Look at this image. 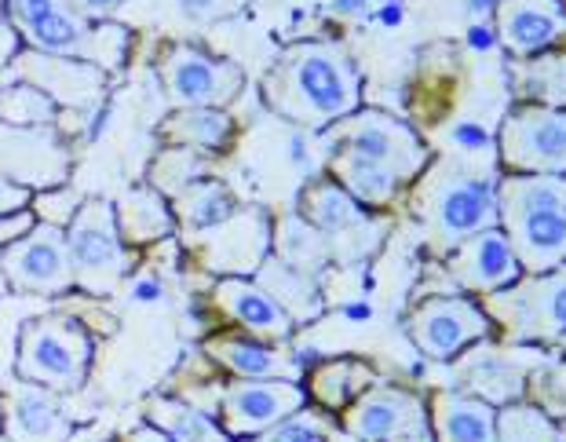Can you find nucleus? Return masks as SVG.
<instances>
[{
    "instance_id": "f257e3e1",
    "label": "nucleus",
    "mask_w": 566,
    "mask_h": 442,
    "mask_svg": "<svg viewBox=\"0 0 566 442\" xmlns=\"http://www.w3.org/2000/svg\"><path fill=\"white\" fill-rule=\"evenodd\" d=\"M358 70L340 44L307 41L279 55L263 81V99L285 122L322 128L358 110Z\"/></svg>"
},
{
    "instance_id": "f03ea898",
    "label": "nucleus",
    "mask_w": 566,
    "mask_h": 442,
    "mask_svg": "<svg viewBox=\"0 0 566 442\" xmlns=\"http://www.w3.org/2000/svg\"><path fill=\"white\" fill-rule=\"evenodd\" d=\"M497 223L523 271L566 264V176H509L497 187Z\"/></svg>"
},
{
    "instance_id": "7ed1b4c3",
    "label": "nucleus",
    "mask_w": 566,
    "mask_h": 442,
    "mask_svg": "<svg viewBox=\"0 0 566 442\" xmlns=\"http://www.w3.org/2000/svg\"><path fill=\"white\" fill-rule=\"evenodd\" d=\"M11 27L33 52L77 59V63H92L106 70H117L125 63L128 52V30L114 27V22H99L92 27L81 19L66 0H4Z\"/></svg>"
},
{
    "instance_id": "20e7f679",
    "label": "nucleus",
    "mask_w": 566,
    "mask_h": 442,
    "mask_svg": "<svg viewBox=\"0 0 566 442\" xmlns=\"http://www.w3.org/2000/svg\"><path fill=\"white\" fill-rule=\"evenodd\" d=\"M92 362V340L77 318L41 315L19 333V380L48 391H74L84 385Z\"/></svg>"
},
{
    "instance_id": "39448f33",
    "label": "nucleus",
    "mask_w": 566,
    "mask_h": 442,
    "mask_svg": "<svg viewBox=\"0 0 566 442\" xmlns=\"http://www.w3.org/2000/svg\"><path fill=\"white\" fill-rule=\"evenodd\" d=\"M420 212H424L431 238L442 249H453L464 238L497 227V183L490 176L439 169L428 179Z\"/></svg>"
},
{
    "instance_id": "423d86ee",
    "label": "nucleus",
    "mask_w": 566,
    "mask_h": 442,
    "mask_svg": "<svg viewBox=\"0 0 566 442\" xmlns=\"http://www.w3.org/2000/svg\"><path fill=\"white\" fill-rule=\"evenodd\" d=\"M63 231H66V256H70L74 285H81L92 296L114 293L117 282L128 274V245L122 242L111 201L103 198L81 201L74 220Z\"/></svg>"
},
{
    "instance_id": "0eeeda50",
    "label": "nucleus",
    "mask_w": 566,
    "mask_h": 442,
    "mask_svg": "<svg viewBox=\"0 0 566 442\" xmlns=\"http://www.w3.org/2000/svg\"><path fill=\"white\" fill-rule=\"evenodd\" d=\"M483 311L512 340H566V264L490 293Z\"/></svg>"
},
{
    "instance_id": "6e6552de",
    "label": "nucleus",
    "mask_w": 566,
    "mask_h": 442,
    "mask_svg": "<svg viewBox=\"0 0 566 442\" xmlns=\"http://www.w3.org/2000/svg\"><path fill=\"white\" fill-rule=\"evenodd\" d=\"M333 150L355 154V158L391 172L399 183L417 179L428 165V150H424V143L417 139L413 128L384 110H363V114L344 117V125L336 128Z\"/></svg>"
},
{
    "instance_id": "1a4fd4ad",
    "label": "nucleus",
    "mask_w": 566,
    "mask_h": 442,
    "mask_svg": "<svg viewBox=\"0 0 566 442\" xmlns=\"http://www.w3.org/2000/svg\"><path fill=\"white\" fill-rule=\"evenodd\" d=\"M501 161L520 176H566V110L515 106L501 128Z\"/></svg>"
},
{
    "instance_id": "9d476101",
    "label": "nucleus",
    "mask_w": 566,
    "mask_h": 442,
    "mask_svg": "<svg viewBox=\"0 0 566 442\" xmlns=\"http://www.w3.org/2000/svg\"><path fill=\"white\" fill-rule=\"evenodd\" d=\"M161 77L168 95L179 106H209L220 110L245 85L242 66H234L231 59H216L201 52L195 44H172L161 59Z\"/></svg>"
},
{
    "instance_id": "9b49d317",
    "label": "nucleus",
    "mask_w": 566,
    "mask_h": 442,
    "mask_svg": "<svg viewBox=\"0 0 566 442\" xmlns=\"http://www.w3.org/2000/svg\"><path fill=\"white\" fill-rule=\"evenodd\" d=\"M0 264H4L8 290L41 296H59L74 290V274H70L66 256V231L59 223H38L27 238L11 242L0 253Z\"/></svg>"
},
{
    "instance_id": "f8f14e48",
    "label": "nucleus",
    "mask_w": 566,
    "mask_h": 442,
    "mask_svg": "<svg viewBox=\"0 0 566 442\" xmlns=\"http://www.w3.org/2000/svg\"><path fill=\"white\" fill-rule=\"evenodd\" d=\"M0 176L33 190L63 187L70 179V147L55 128H19L0 122Z\"/></svg>"
},
{
    "instance_id": "ddd939ff",
    "label": "nucleus",
    "mask_w": 566,
    "mask_h": 442,
    "mask_svg": "<svg viewBox=\"0 0 566 442\" xmlns=\"http://www.w3.org/2000/svg\"><path fill=\"white\" fill-rule=\"evenodd\" d=\"M486 333L490 315L461 296H431L409 315V337L428 358H439V362L461 355L468 344L483 340Z\"/></svg>"
},
{
    "instance_id": "4468645a",
    "label": "nucleus",
    "mask_w": 566,
    "mask_h": 442,
    "mask_svg": "<svg viewBox=\"0 0 566 442\" xmlns=\"http://www.w3.org/2000/svg\"><path fill=\"white\" fill-rule=\"evenodd\" d=\"M304 406L307 391L296 380H238L220 399L223 432L256 439L268 428L282 424L285 417L300 413Z\"/></svg>"
},
{
    "instance_id": "2eb2a0df",
    "label": "nucleus",
    "mask_w": 566,
    "mask_h": 442,
    "mask_svg": "<svg viewBox=\"0 0 566 442\" xmlns=\"http://www.w3.org/2000/svg\"><path fill=\"white\" fill-rule=\"evenodd\" d=\"M344 432L355 442H399L428 432L424 402L402 388H369L344 413Z\"/></svg>"
},
{
    "instance_id": "dca6fc26",
    "label": "nucleus",
    "mask_w": 566,
    "mask_h": 442,
    "mask_svg": "<svg viewBox=\"0 0 566 442\" xmlns=\"http://www.w3.org/2000/svg\"><path fill=\"white\" fill-rule=\"evenodd\" d=\"M450 274L472 293H501L523 278V264L515 256L509 234L501 227L479 231L450 249Z\"/></svg>"
},
{
    "instance_id": "f3484780",
    "label": "nucleus",
    "mask_w": 566,
    "mask_h": 442,
    "mask_svg": "<svg viewBox=\"0 0 566 442\" xmlns=\"http://www.w3.org/2000/svg\"><path fill=\"white\" fill-rule=\"evenodd\" d=\"M0 421L8 442H66L70 421L63 406L41 385H15L0 396Z\"/></svg>"
},
{
    "instance_id": "a211bd4d",
    "label": "nucleus",
    "mask_w": 566,
    "mask_h": 442,
    "mask_svg": "<svg viewBox=\"0 0 566 442\" xmlns=\"http://www.w3.org/2000/svg\"><path fill=\"white\" fill-rule=\"evenodd\" d=\"M497 33L515 55H537L566 38L563 0H501Z\"/></svg>"
},
{
    "instance_id": "6ab92c4d",
    "label": "nucleus",
    "mask_w": 566,
    "mask_h": 442,
    "mask_svg": "<svg viewBox=\"0 0 566 442\" xmlns=\"http://www.w3.org/2000/svg\"><path fill=\"white\" fill-rule=\"evenodd\" d=\"M22 74L30 85L44 88L59 106H84L95 95H103L106 74L92 63H77V59H59L44 52H22L19 55Z\"/></svg>"
},
{
    "instance_id": "aec40b11",
    "label": "nucleus",
    "mask_w": 566,
    "mask_h": 442,
    "mask_svg": "<svg viewBox=\"0 0 566 442\" xmlns=\"http://www.w3.org/2000/svg\"><path fill=\"white\" fill-rule=\"evenodd\" d=\"M216 307L231 322H238L242 329H249L252 337L285 340L289 333H293V315L256 282L223 278L216 285Z\"/></svg>"
},
{
    "instance_id": "412c9836",
    "label": "nucleus",
    "mask_w": 566,
    "mask_h": 442,
    "mask_svg": "<svg viewBox=\"0 0 566 442\" xmlns=\"http://www.w3.org/2000/svg\"><path fill=\"white\" fill-rule=\"evenodd\" d=\"M431 442H497V410L486 399L439 391L431 399Z\"/></svg>"
},
{
    "instance_id": "4be33fe9",
    "label": "nucleus",
    "mask_w": 566,
    "mask_h": 442,
    "mask_svg": "<svg viewBox=\"0 0 566 442\" xmlns=\"http://www.w3.org/2000/svg\"><path fill=\"white\" fill-rule=\"evenodd\" d=\"M117 231H122L125 245H147L158 238L172 234V206L150 187H136L122 198V206L114 209Z\"/></svg>"
},
{
    "instance_id": "5701e85b",
    "label": "nucleus",
    "mask_w": 566,
    "mask_h": 442,
    "mask_svg": "<svg viewBox=\"0 0 566 442\" xmlns=\"http://www.w3.org/2000/svg\"><path fill=\"white\" fill-rule=\"evenodd\" d=\"M205 351L242 380H289V373H293V366L279 351L263 348L252 337H212L205 344Z\"/></svg>"
},
{
    "instance_id": "b1692460",
    "label": "nucleus",
    "mask_w": 566,
    "mask_h": 442,
    "mask_svg": "<svg viewBox=\"0 0 566 442\" xmlns=\"http://www.w3.org/2000/svg\"><path fill=\"white\" fill-rule=\"evenodd\" d=\"M234 133V122L223 110H209V106H184L172 117L161 122V139L179 143L190 150H216L223 147Z\"/></svg>"
},
{
    "instance_id": "393cba45",
    "label": "nucleus",
    "mask_w": 566,
    "mask_h": 442,
    "mask_svg": "<svg viewBox=\"0 0 566 442\" xmlns=\"http://www.w3.org/2000/svg\"><path fill=\"white\" fill-rule=\"evenodd\" d=\"M300 212H304L307 223H315L318 231H352L366 220L363 206L347 194L340 183H333V179H318V183H311L304 194H300Z\"/></svg>"
},
{
    "instance_id": "a878e982",
    "label": "nucleus",
    "mask_w": 566,
    "mask_h": 442,
    "mask_svg": "<svg viewBox=\"0 0 566 442\" xmlns=\"http://www.w3.org/2000/svg\"><path fill=\"white\" fill-rule=\"evenodd\" d=\"M329 169L336 176V183H340L358 206H388L402 187L391 172H384V169H377V165H369V161L355 158V154H344V150H333Z\"/></svg>"
},
{
    "instance_id": "bb28decb",
    "label": "nucleus",
    "mask_w": 566,
    "mask_h": 442,
    "mask_svg": "<svg viewBox=\"0 0 566 442\" xmlns=\"http://www.w3.org/2000/svg\"><path fill=\"white\" fill-rule=\"evenodd\" d=\"M147 417L150 424L165 432L172 442H220L227 439L223 428L212 421V417H205L201 410L187 402H176V399H150L147 406Z\"/></svg>"
},
{
    "instance_id": "cd10ccee",
    "label": "nucleus",
    "mask_w": 566,
    "mask_h": 442,
    "mask_svg": "<svg viewBox=\"0 0 566 442\" xmlns=\"http://www.w3.org/2000/svg\"><path fill=\"white\" fill-rule=\"evenodd\" d=\"M176 212L179 220L195 231H205V227H216V223H227L234 217V194L231 187H223L220 179H198L190 183L184 194L176 198Z\"/></svg>"
},
{
    "instance_id": "c85d7f7f",
    "label": "nucleus",
    "mask_w": 566,
    "mask_h": 442,
    "mask_svg": "<svg viewBox=\"0 0 566 442\" xmlns=\"http://www.w3.org/2000/svg\"><path fill=\"white\" fill-rule=\"evenodd\" d=\"M59 117V103L44 88L19 81L0 88V122L19 128H52Z\"/></svg>"
},
{
    "instance_id": "c756f323",
    "label": "nucleus",
    "mask_w": 566,
    "mask_h": 442,
    "mask_svg": "<svg viewBox=\"0 0 566 442\" xmlns=\"http://www.w3.org/2000/svg\"><path fill=\"white\" fill-rule=\"evenodd\" d=\"M373 380V373L363 366V362H347V358H340V362H325L315 380H311V391L318 396L322 406H329V410H340V406H347V399L352 396H363V388Z\"/></svg>"
},
{
    "instance_id": "7c9ffc66",
    "label": "nucleus",
    "mask_w": 566,
    "mask_h": 442,
    "mask_svg": "<svg viewBox=\"0 0 566 442\" xmlns=\"http://www.w3.org/2000/svg\"><path fill=\"white\" fill-rule=\"evenodd\" d=\"M559 424L530 402H512L497 410V442H556Z\"/></svg>"
},
{
    "instance_id": "2f4dec72",
    "label": "nucleus",
    "mask_w": 566,
    "mask_h": 442,
    "mask_svg": "<svg viewBox=\"0 0 566 442\" xmlns=\"http://www.w3.org/2000/svg\"><path fill=\"white\" fill-rule=\"evenodd\" d=\"M198 179H205V158L190 147L158 154V161H154V169H150L154 190L168 198H179L190 183H198Z\"/></svg>"
},
{
    "instance_id": "473e14b6",
    "label": "nucleus",
    "mask_w": 566,
    "mask_h": 442,
    "mask_svg": "<svg viewBox=\"0 0 566 442\" xmlns=\"http://www.w3.org/2000/svg\"><path fill=\"white\" fill-rule=\"evenodd\" d=\"M523 95L537 99L541 106H566V55L537 59L523 66Z\"/></svg>"
},
{
    "instance_id": "72a5a7b5",
    "label": "nucleus",
    "mask_w": 566,
    "mask_h": 442,
    "mask_svg": "<svg viewBox=\"0 0 566 442\" xmlns=\"http://www.w3.org/2000/svg\"><path fill=\"white\" fill-rule=\"evenodd\" d=\"M256 442H329V424H325L322 413L300 410L293 417H285L282 424L256 435Z\"/></svg>"
},
{
    "instance_id": "f704fd0d",
    "label": "nucleus",
    "mask_w": 566,
    "mask_h": 442,
    "mask_svg": "<svg viewBox=\"0 0 566 442\" xmlns=\"http://www.w3.org/2000/svg\"><path fill=\"white\" fill-rule=\"evenodd\" d=\"M249 0H179V8L187 11V19L195 22H216V19H227L234 11H242Z\"/></svg>"
},
{
    "instance_id": "c9c22d12",
    "label": "nucleus",
    "mask_w": 566,
    "mask_h": 442,
    "mask_svg": "<svg viewBox=\"0 0 566 442\" xmlns=\"http://www.w3.org/2000/svg\"><path fill=\"white\" fill-rule=\"evenodd\" d=\"M33 227H38V220H33L30 209L22 212H8V217H0V249H8L11 242H19V238H27Z\"/></svg>"
},
{
    "instance_id": "e433bc0d",
    "label": "nucleus",
    "mask_w": 566,
    "mask_h": 442,
    "mask_svg": "<svg viewBox=\"0 0 566 442\" xmlns=\"http://www.w3.org/2000/svg\"><path fill=\"white\" fill-rule=\"evenodd\" d=\"M27 206H30V190L0 176V217H8V212H22Z\"/></svg>"
},
{
    "instance_id": "4c0bfd02",
    "label": "nucleus",
    "mask_w": 566,
    "mask_h": 442,
    "mask_svg": "<svg viewBox=\"0 0 566 442\" xmlns=\"http://www.w3.org/2000/svg\"><path fill=\"white\" fill-rule=\"evenodd\" d=\"M70 8L77 11L81 19H99V15H111V11L117 8V4H125V0H66Z\"/></svg>"
},
{
    "instance_id": "58836bf2",
    "label": "nucleus",
    "mask_w": 566,
    "mask_h": 442,
    "mask_svg": "<svg viewBox=\"0 0 566 442\" xmlns=\"http://www.w3.org/2000/svg\"><path fill=\"white\" fill-rule=\"evenodd\" d=\"M19 33H15V27H11V22H4L0 19V66L4 63H11V59L19 55Z\"/></svg>"
},
{
    "instance_id": "ea45409f",
    "label": "nucleus",
    "mask_w": 566,
    "mask_h": 442,
    "mask_svg": "<svg viewBox=\"0 0 566 442\" xmlns=\"http://www.w3.org/2000/svg\"><path fill=\"white\" fill-rule=\"evenodd\" d=\"M453 139L461 143V147H472V150H475V147H486V143H490L486 133H483L479 125H457V128H453Z\"/></svg>"
},
{
    "instance_id": "a19ab883",
    "label": "nucleus",
    "mask_w": 566,
    "mask_h": 442,
    "mask_svg": "<svg viewBox=\"0 0 566 442\" xmlns=\"http://www.w3.org/2000/svg\"><path fill=\"white\" fill-rule=\"evenodd\" d=\"M125 442H172V439H168L165 432H158L154 424H147V428H136V432H128Z\"/></svg>"
},
{
    "instance_id": "79ce46f5",
    "label": "nucleus",
    "mask_w": 566,
    "mask_h": 442,
    "mask_svg": "<svg viewBox=\"0 0 566 442\" xmlns=\"http://www.w3.org/2000/svg\"><path fill=\"white\" fill-rule=\"evenodd\" d=\"M472 44H475V48H490V44H493V41H490V30H486V27H475V30H472Z\"/></svg>"
},
{
    "instance_id": "37998d69",
    "label": "nucleus",
    "mask_w": 566,
    "mask_h": 442,
    "mask_svg": "<svg viewBox=\"0 0 566 442\" xmlns=\"http://www.w3.org/2000/svg\"><path fill=\"white\" fill-rule=\"evenodd\" d=\"M556 391H559V396L566 399V362L556 369Z\"/></svg>"
},
{
    "instance_id": "c03bdc74",
    "label": "nucleus",
    "mask_w": 566,
    "mask_h": 442,
    "mask_svg": "<svg viewBox=\"0 0 566 442\" xmlns=\"http://www.w3.org/2000/svg\"><path fill=\"white\" fill-rule=\"evenodd\" d=\"M399 442H431V432H420V435H409V439H399Z\"/></svg>"
},
{
    "instance_id": "a18cd8bd",
    "label": "nucleus",
    "mask_w": 566,
    "mask_h": 442,
    "mask_svg": "<svg viewBox=\"0 0 566 442\" xmlns=\"http://www.w3.org/2000/svg\"><path fill=\"white\" fill-rule=\"evenodd\" d=\"M493 4H497V0H472V8H475V11H483V8H493Z\"/></svg>"
},
{
    "instance_id": "49530a36",
    "label": "nucleus",
    "mask_w": 566,
    "mask_h": 442,
    "mask_svg": "<svg viewBox=\"0 0 566 442\" xmlns=\"http://www.w3.org/2000/svg\"><path fill=\"white\" fill-rule=\"evenodd\" d=\"M8 293V278H4V264H0V296Z\"/></svg>"
},
{
    "instance_id": "de8ad7c7",
    "label": "nucleus",
    "mask_w": 566,
    "mask_h": 442,
    "mask_svg": "<svg viewBox=\"0 0 566 442\" xmlns=\"http://www.w3.org/2000/svg\"><path fill=\"white\" fill-rule=\"evenodd\" d=\"M556 442H566V424L559 428V435H556Z\"/></svg>"
},
{
    "instance_id": "09e8293b",
    "label": "nucleus",
    "mask_w": 566,
    "mask_h": 442,
    "mask_svg": "<svg viewBox=\"0 0 566 442\" xmlns=\"http://www.w3.org/2000/svg\"><path fill=\"white\" fill-rule=\"evenodd\" d=\"M0 442H8V439H4V435H0Z\"/></svg>"
},
{
    "instance_id": "8fccbe9b",
    "label": "nucleus",
    "mask_w": 566,
    "mask_h": 442,
    "mask_svg": "<svg viewBox=\"0 0 566 442\" xmlns=\"http://www.w3.org/2000/svg\"><path fill=\"white\" fill-rule=\"evenodd\" d=\"M220 442H231V439H220Z\"/></svg>"
},
{
    "instance_id": "3c124183",
    "label": "nucleus",
    "mask_w": 566,
    "mask_h": 442,
    "mask_svg": "<svg viewBox=\"0 0 566 442\" xmlns=\"http://www.w3.org/2000/svg\"><path fill=\"white\" fill-rule=\"evenodd\" d=\"M0 8H4V0H0Z\"/></svg>"
}]
</instances>
